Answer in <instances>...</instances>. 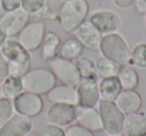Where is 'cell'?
Wrapping results in <instances>:
<instances>
[{"label":"cell","mask_w":146,"mask_h":136,"mask_svg":"<svg viewBox=\"0 0 146 136\" xmlns=\"http://www.w3.org/2000/svg\"><path fill=\"white\" fill-rule=\"evenodd\" d=\"M88 20L102 35L118 32L122 24L120 15L110 9H99L93 11Z\"/></svg>","instance_id":"9c48e42d"},{"label":"cell","mask_w":146,"mask_h":136,"mask_svg":"<svg viewBox=\"0 0 146 136\" xmlns=\"http://www.w3.org/2000/svg\"><path fill=\"white\" fill-rule=\"evenodd\" d=\"M130 49L126 39L120 33L114 32L102 35L99 53L105 58L121 65L129 63Z\"/></svg>","instance_id":"3957f363"},{"label":"cell","mask_w":146,"mask_h":136,"mask_svg":"<svg viewBox=\"0 0 146 136\" xmlns=\"http://www.w3.org/2000/svg\"><path fill=\"white\" fill-rule=\"evenodd\" d=\"M73 62L76 65V68L81 78H98L96 73L95 61L89 56L80 55Z\"/></svg>","instance_id":"cb8c5ba5"},{"label":"cell","mask_w":146,"mask_h":136,"mask_svg":"<svg viewBox=\"0 0 146 136\" xmlns=\"http://www.w3.org/2000/svg\"><path fill=\"white\" fill-rule=\"evenodd\" d=\"M129 64L141 69L146 68V42H139L130 51Z\"/></svg>","instance_id":"d4e9b609"},{"label":"cell","mask_w":146,"mask_h":136,"mask_svg":"<svg viewBox=\"0 0 146 136\" xmlns=\"http://www.w3.org/2000/svg\"><path fill=\"white\" fill-rule=\"evenodd\" d=\"M72 34L84 48L94 53H99L102 34L92 25L89 20H85L82 24H80L73 31Z\"/></svg>","instance_id":"8fae6325"},{"label":"cell","mask_w":146,"mask_h":136,"mask_svg":"<svg viewBox=\"0 0 146 136\" xmlns=\"http://www.w3.org/2000/svg\"><path fill=\"white\" fill-rule=\"evenodd\" d=\"M13 102L7 98H0V127L13 115Z\"/></svg>","instance_id":"4316f807"},{"label":"cell","mask_w":146,"mask_h":136,"mask_svg":"<svg viewBox=\"0 0 146 136\" xmlns=\"http://www.w3.org/2000/svg\"><path fill=\"white\" fill-rule=\"evenodd\" d=\"M76 124L90 130L98 132L102 130V122L98 109L95 107H84L77 105L75 112Z\"/></svg>","instance_id":"9a60e30c"},{"label":"cell","mask_w":146,"mask_h":136,"mask_svg":"<svg viewBox=\"0 0 146 136\" xmlns=\"http://www.w3.org/2000/svg\"><path fill=\"white\" fill-rule=\"evenodd\" d=\"M61 38L55 31H46L41 44V58L48 62L52 58L56 57L57 51L61 44Z\"/></svg>","instance_id":"44dd1931"},{"label":"cell","mask_w":146,"mask_h":136,"mask_svg":"<svg viewBox=\"0 0 146 136\" xmlns=\"http://www.w3.org/2000/svg\"><path fill=\"white\" fill-rule=\"evenodd\" d=\"M98 111L102 122V130L109 135H118L122 132L125 114L116 105L115 101L100 99Z\"/></svg>","instance_id":"5b68a950"},{"label":"cell","mask_w":146,"mask_h":136,"mask_svg":"<svg viewBox=\"0 0 146 136\" xmlns=\"http://www.w3.org/2000/svg\"><path fill=\"white\" fill-rule=\"evenodd\" d=\"M1 56L8 64L9 75L22 77L31 67V55L14 37H7L0 48Z\"/></svg>","instance_id":"6da1fadb"},{"label":"cell","mask_w":146,"mask_h":136,"mask_svg":"<svg viewBox=\"0 0 146 136\" xmlns=\"http://www.w3.org/2000/svg\"><path fill=\"white\" fill-rule=\"evenodd\" d=\"M115 103L127 115L139 111L142 106V97L136 90H122L115 99Z\"/></svg>","instance_id":"ac0fdd59"},{"label":"cell","mask_w":146,"mask_h":136,"mask_svg":"<svg viewBox=\"0 0 146 136\" xmlns=\"http://www.w3.org/2000/svg\"><path fill=\"white\" fill-rule=\"evenodd\" d=\"M113 4L120 9H128L133 6L134 0H112Z\"/></svg>","instance_id":"d6a6232c"},{"label":"cell","mask_w":146,"mask_h":136,"mask_svg":"<svg viewBox=\"0 0 146 136\" xmlns=\"http://www.w3.org/2000/svg\"><path fill=\"white\" fill-rule=\"evenodd\" d=\"M89 4L87 0H71L63 2L59 10L58 21L62 30L72 33L80 24L87 20Z\"/></svg>","instance_id":"7a4b0ae2"},{"label":"cell","mask_w":146,"mask_h":136,"mask_svg":"<svg viewBox=\"0 0 146 136\" xmlns=\"http://www.w3.org/2000/svg\"><path fill=\"white\" fill-rule=\"evenodd\" d=\"M32 128V118L16 113L0 127V136H25Z\"/></svg>","instance_id":"5bb4252c"},{"label":"cell","mask_w":146,"mask_h":136,"mask_svg":"<svg viewBox=\"0 0 146 136\" xmlns=\"http://www.w3.org/2000/svg\"><path fill=\"white\" fill-rule=\"evenodd\" d=\"M133 6L137 13L140 14L146 13V0H134Z\"/></svg>","instance_id":"836d02e7"},{"label":"cell","mask_w":146,"mask_h":136,"mask_svg":"<svg viewBox=\"0 0 146 136\" xmlns=\"http://www.w3.org/2000/svg\"><path fill=\"white\" fill-rule=\"evenodd\" d=\"M78 105L84 107H95L100 101L97 78H82L76 86Z\"/></svg>","instance_id":"4fadbf2b"},{"label":"cell","mask_w":146,"mask_h":136,"mask_svg":"<svg viewBox=\"0 0 146 136\" xmlns=\"http://www.w3.org/2000/svg\"><path fill=\"white\" fill-rule=\"evenodd\" d=\"M30 21V14L22 7L7 11L0 17V28L6 37H15Z\"/></svg>","instance_id":"52a82bcc"},{"label":"cell","mask_w":146,"mask_h":136,"mask_svg":"<svg viewBox=\"0 0 146 136\" xmlns=\"http://www.w3.org/2000/svg\"><path fill=\"white\" fill-rule=\"evenodd\" d=\"M76 106L69 104H52L46 111V120L49 124L68 127L75 122Z\"/></svg>","instance_id":"7c38bea8"},{"label":"cell","mask_w":146,"mask_h":136,"mask_svg":"<svg viewBox=\"0 0 146 136\" xmlns=\"http://www.w3.org/2000/svg\"><path fill=\"white\" fill-rule=\"evenodd\" d=\"M65 136H96L94 132L78 125V124H72L68 126L65 130Z\"/></svg>","instance_id":"f546056e"},{"label":"cell","mask_w":146,"mask_h":136,"mask_svg":"<svg viewBox=\"0 0 146 136\" xmlns=\"http://www.w3.org/2000/svg\"><path fill=\"white\" fill-rule=\"evenodd\" d=\"M46 0H21V7L29 14H35L44 7Z\"/></svg>","instance_id":"83f0119b"},{"label":"cell","mask_w":146,"mask_h":136,"mask_svg":"<svg viewBox=\"0 0 146 136\" xmlns=\"http://www.w3.org/2000/svg\"><path fill=\"white\" fill-rule=\"evenodd\" d=\"M142 136H146V134H145V135H142Z\"/></svg>","instance_id":"60d3db41"},{"label":"cell","mask_w":146,"mask_h":136,"mask_svg":"<svg viewBox=\"0 0 146 136\" xmlns=\"http://www.w3.org/2000/svg\"><path fill=\"white\" fill-rule=\"evenodd\" d=\"M60 1H63V2H66V1H71V0H60Z\"/></svg>","instance_id":"8d00e7d4"},{"label":"cell","mask_w":146,"mask_h":136,"mask_svg":"<svg viewBox=\"0 0 146 136\" xmlns=\"http://www.w3.org/2000/svg\"><path fill=\"white\" fill-rule=\"evenodd\" d=\"M98 88L100 99L107 101H115L120 92L123 90L116 76L101 78L100 81H98Z\"/></svg>","instance_id":"ffe728a7"},{"label":"cell","mask_w":146,"mask_h":136,"mask_svg":"<svg viewBox=\"0 0 146 136\" xmlns=\"http://www.w3.org/2000/svg\"><path fill=\"white\" fill-rule=\"evenodd\" d=\"M46 98L52 104H69V105H78V98L76 87L64 85H55L48 93Z\"/></svg>","instance_id":"2e32d148"},{"label":"cell","mask_w":146,"mask_h":136,"mask_svg":"<svg viewBox=\"0 0 146 136\" xmlns=\"http://www.w3.org/2000/svg\"><path fill=\"white\" fill-rule=\"evenodd\" d=\"M25 136H38V134H34V133H28V134H26Z\"/></svg>","instance_id":"d590c367"},{"label":"cell","mask_w":146,"mask_h":136,"mask_svg":"<svg viewBox=\"0 0 146 136\" xmlns=\"http://www.w3.org/2000/svg\"><path fill=\"white\" fill-rule=\"evenodd\" d=\"M48 65L49 69L53 72L56 79H58L61 84L76 87L81 81L82 78L73 61L54 57L48 61Z\"/></svg>","instance_id":"8992f818"},{"label":"cell","mask_w":146,"mask_h":136,"mask_svg":"<svg viewBox=\"0 0 146 136\" xmlns=\"http://www.w3.org/2000/svg\"><path fill=\"white\" fill-rule=\"evenodd\" d=\"M0 87L1 95L4 98L13 101L23 91L22 79L19 76L8 75L2 83H0Z\"/></svg>","instance_id":"603a6c76"},{"label":"cell","mask_w":146,"mask_h":136,"mask_svg":"<svg viewBox=\"0 0 146 136\" xmlns=\"http://www.w3.org/2000/svg\"><path fill=\"white\" fill-rule=\"evenodd\" d=\"M9 75L8 64L2 56H0V83H2Z\"/></svg>","instance_id":"1f68e13d"},{"label":"cell","mask_w":146,"mask_h":136,"mask_svg":"<svg viewBox=\"0 0 146 136\" xmlns=\"http://www.w3.org/2000/svg\"><path fill=\"white\" fill-rule=\"evenodd\" d=\"M13 107L18 114L27 117H36L44 108V101L41 95L23 90L14 100Z\"/></svg>","instance_id":"30bf717a"},{"label":"cell","mask_w":146,"mask_h":136,"mask_svg":"<svg viewBox=\"0 0 146 136\" xmlns=\"http://www.w3.org/2000/svg\"><path fill=\"white\" fill-rule=\"evenodd\" d=\"M145 24H146V13H145Z\"/></svg>","instance_id":"ab89813d"},{"label":"cell","mask_w":146,"mask_h":136,"mask_svg":"<svg viewBox=\"0 0 146 136\" xmlns=\"http://www.w3.org/2000/svg\"><path fill=\"white\" fill-rule=\"evenodd\" d=\"M116 77L123 90H135L139 85V75L137 70L129 63L118 66Z\"/></svg>","instance_id":"d6986e66"},{"label":"cell","mask_w":146,"mask_h":136,"mask_svg":"<svg viewBox=\"0 0 146 136\" xmlns=\"http://www.w3.org/2000/svg\"><path fill=\"white\" fill-rule=\"evenodd\" d=\"M96 66V73L97 76H100L101 78L111 77V76H116L119 65L116 64L115 62L109 60V59L102 57L98 59L95 62Z\"/></svg>","instance_id":"484cf974"},{"label":"cell","mask_w":146,"mask_h":136,"mask_svg":"<svg viewBox=\"0 0 146 136\" xmlns=\"http://www.w3.org/2000/svg\"><path fill=\"white\" fill-rule=\"evenodd\" d=\"M106 136H120V135H119V134H118V135H109V134H107Z\"/></svg>","instance_id":"74e56055"},{"label":"cell","mask_w":146,"mask_h":136,"mask_svg":"<svg viewBox=\"0 0 146 136\" xmlns=\"http://www.w3.org/2000/svg\"><path fill=\"white\" fill-rule=\"evenodd\" d=\"M6 35L3 33V31L1 30V28H0V48H1V46H2V44L4 43V41L6 40Z\"/></svg>","instance_id":"e575fe53"},{"label":"cell","mask_w":146,"mask_h":136,"mask_svg":"<svg viewBox=\"0 0 146 136\" xmlns=\"http://www.w3.org/2000/svg\"><path fill=\"white\" fill-rule=\"evenodd\" d=\"M38 136H65V130L62 127L48 123L41 128Z\"/></svg>","instance_id":"f1b7e54d"},{"label":"cell","mask_w":146,"mask_h":136,"mask_svg":"<svg viewBox=\"0 0 146 136\" xmlns=\"http://www.w3.org/2000/svg\"><path fill=\"white\" fill-rule=\"evenodd\" d=\"M46 33V26L42 21H29V23L17 35V40L29 52L40 48Z\"/></svg>","instance_id":"ba28073f"},{"label":"cell","mask_w":146,"mask_h":136,"mask_svg":"<svg viewBox=\"0 0 146 136\" xmlns=\"http://www.w3.org/2000/svg\"><path fill=\"white\" fill-rule=\"evenodd\" d=\"M83 49L84 47L76 38H74V37L68 38L63 42H61L58 51H57L56 57L65 59V60L74 61L80 55H82Z\"/></svg>","instance_id":"7402d4cb"},{"label":"cell","mask_w":146,"mask_h":136,"mask_svg":"<svg viewBox=\"0 0 146 136\" xmlns=\"http://www.w3.org/2000/svg\"><path fill=\"white\" fill-rule=\"evenodd\" d=\"M1 96L2 95H1V87H0V98H1Z\"/></svg>","instance_id":"f35d334b"},{"label":"cell","mask_w":146,"mask_h":136,"mask_svg":"<svg viewBox=\"0 0 146 136\" xmlns=\"http://www.w3.org/2000/svg\"><path fill=\"white\" fill-rule=\"evenodd\" d=\"M23 84V90L32 93L43 95L47 94L55 85L56 77L49 68L35 67L30 68L21 77Z\"/></svg>","instance_id":"277c9868"},{"label":"cell","mask_w":146,"mask_h":136,"mask_svg":"<svg viewBox=\"0 0 146 136\" xmlns=\"http://www.w3.org/2000/svg\"><path fill=\"white\" fill-rule=\"evenodd\" d=\"M0 7L5 12L15 10L21 7V0H0Z\"/></svg>","instance_id":"4dcf8cb0"},{"label":"cell","mask_w":146,"mask_h":136,"mask_svg":"<svg viewBox=\"0 0 146 136\" xmlns=\"http://www.w3.org/2000/svg\"><path fill=\"white\" fill-rule=\"evenodd\" d=\"M122 133L125 136H142L146 134V115L137 111L125 115L122 126Z\"/></svg>","instance_id":"e0dca14e"}]
</instances>
